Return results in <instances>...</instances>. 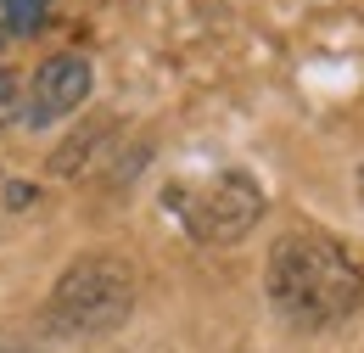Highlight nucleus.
Returning a JSON list of instances; mask_svg holds the SVG:
<instances>
[{"label": "nucleus", "mask_w": 364, "mask_h": 353, "mask_svg": "<svg viewBox=\"0 0 364 353\" xmlns=\"http://www.w3.org/2000/svg\"><path fill=\"white\" fill-rule=\"evenodd\" d=\"M85 95H90V62L79 56V51H62V56H50L40 62V73H34V85H28V124L34 130H46L56 118H68V112H79L85 107Z\"/></svg>", "instance_id": "nucleus-4"}, {"label": "nucleus", "mask_w": 364, "mask_h": 353, "mask_svg": "<svg viewBox=\"0 0 364 353\" xmlns=\"http://www.w3.org/2000/svg\"><path fill=\"white\" fill-rule=\"evenodd\" d=\"M269 303L297 331H331L364 303L359 258L325 230H286L264 264Z\"/></svg>", "instance_id": "nucleus-1"}, {"label": "nucleus", "mask_w": 364, "mask_h": 353, "mask_svg": "<svg viewBox=\"0 0 364 353\" xmlns=\"http://www.w3.org/2000/svg\"><path fill=\"white\" fill-rule=\"evenodd\" d=\"M135 309V275L124 258L85 253L56 275L46 303V325L56 337H107Z\"/></svg>", "instance_id": "nucleus-2"}, {"label": "nucleus", "mask_w": 364, "mask_h": 353, "mask_svg": "<svg viewBox=\"0 0 364 353\" xmlns=\"http://www.w3.org/2000/svg\"><path fill=\"white\" fill-rule=\"evenodd\" d=\"M168 202L185 219V230L196 241H208V247H230L264 219V191L241 169H219V174L196 179V185H168Z\"/></svg>", "instance_id": "nucleus-3"}, {"label": "nucleus", "mask_w": 364, "mask_h": 353, "mask_svg": "<svg viewBox=\"0 0 364 353\" xmlns=\"http://www.w3.org/2000/svg\"><path fill=\"white\" fill-rule=\"evenodd\" d=\"M359 196H364V169H359Z\"/></svg>", "instance_id": "nucleus-8"}, {"label": "nucleus", "mask_w": 364, "mask_h": 353, "mask_svg": "<svg viewBox=\"0 0 364 353\" xmlns=\"http://www.w3.org/2000/svg\"><path fill=\"white\" fill-rule=\"evenodd\" d=\"M11 112H17V79L0 68V130H6V118H11Z\"/></svg>", "instance_id": "nucleus-6"}, {"label": "nucleus", "mask_w": 364, "mask_h": 353, "mask_svg": "<svg viewBox=\"0 0 364 353\" xmlns=\"http://www.w3.org/2000/svg\"><path fill=\"white\" fill-rule=\"evenodd\" d=\"M0 353H34L28 342H0Z\"/></svg>", "instance_id": "nucleus-7"}, {"label": "nucleus", "mask_w": 364, "mask_h": 353, "mask_svg": "<svg viewBox=\"0 0 364 353\" xmlns=\"http://www.w3.org/2000/svg\"><path fill=\"white\" fill-rule=\"evenodd\" d=\"M46 0H0V17H6V28L11 34H40L46 28Z\"/></svg>", "instance_id": "nucleus-5"}]
</instances>
